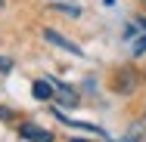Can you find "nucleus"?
I'll use <instances>...</instances> for the list:
<instances>
[{"mask_svg": "<svg viewBox=\"0 0 146 142\" xmlns=\"http://www.w3.org/2000/svg\"><path fill=\"white\" fill-rule=\"evenodd\" d=\"M137 86H140V74H137V68L124 65V68H118V71H115V77H112V90H115L118 96H131Z\"/></svg>", "mask_w": 146, "mask_h": 142, "instance_id": "f257e3e1", "label": "nucleus"}, {"mask_svg": "<svg viewBox=\"0 0 146 142\" xmlns=\"http://www.w3.org/2000/svg\"><path fill=\"white\" fill-rule=\"evenodd\" d=\"M44 40H47V43H53V46H59V50H65V53H72V56H84V50H81L78 43H72L68 37H62V34L53 31V28L44 31Z\"/></svg>", "mask_w": 146, "mask_h": 142, "instance_id": "f03ea898", "label": "nucleus"}, {"mask_svg": "<svg viewBox=\"0 0 146 142\" xmlns=\"http://www.w3.org/2000/svg\"><path fill=\"white\" fill-rule=\"evenodd\" d=\"M19 133L28 142H53V133H50V130H40V127H34V124H22Z\"/></svg>", "mask_w": 146, "mask_h": 142, "instance_id": "7ed1b4c3", "label": "nucleus"}, {"mask_svg": "<svg viewBox=\"0 0 146 142\" xmlns=\"http://www.w3.org/2000/svg\"><path fill=\"white\" fill-rule=\"evenodd\" d=\"M53 90H56L53 80H50V84H47V80H34V84H31V96L40 99V102H50V99H53Z\"/></svg>", "mask_w": 146, "mask_h": 142, "instance_id": "20e7f679", "label": "nucleus"}, {"mask_svg": "<svg viewBox=\"0 0 146 142\" xmlns=\"http://www.w3.org/2000/svg\"><path fill=\"white\" fill-rule=\"evenodd\" d=\"M143 53H146V34L134 40V56H143Z\"/></svg>", "mask_w": 146, "mask_h": 142, "instance_id": "39448f33", "label": "nucleus"}, {"mask_svg": "<svg viewBox=\"0 0 146 142\" xmlns=\"http://www.w3.org/2000/svg\"><path fill=\"white\" fill-rule=\"evenodd\" d=\"M59 9H62V12H68V16H81V9H78V6H65V3H59Z\"/></svg>", "mask_w": 146, "mask_h": 142, "instance_id": "423d86ee", "label": "nucleus"}, {"mask_svg": "<svg viewBox=\"0 0 146 142\" xmlns=\"http://www.w3.org/2000/svg\"><path fill=\"white\" fill-rule=\"evenodd\" d=\"M137 28H140V31H146V19H137Z\"/></svg>", "mask_w": 146, "mask_h": 142, "instance_id": "0eeeda50", "label": "nucleus"}, {"mask_svg": "<svg viewBox=\"0 0 146 142\" xmlns=\"http://www.w3.org/2000/svg\"><path fill=\"white\" fill-rule=\"evenodd\" d=\"M72 142H90V139H72Z\"/></svg>", "mask_w": 146, "mask_h": 142, "instance_id": "6e6552de", "label": "nucleus"}, {"mask_svg": "<svg viewBox=\"0 0 146 142\" xmlns=\"http://www.w3.org/2000/svg\"><path fill=\"white\" fill-rule=\"evenodd\" d=\"M140 3H143V9H146V0H140Z\"/></svg>", "mask_w": 146, "mask_h": 142, "instance_id": "1a4fd4ad", "label": "nucleus"}]
</instances>
